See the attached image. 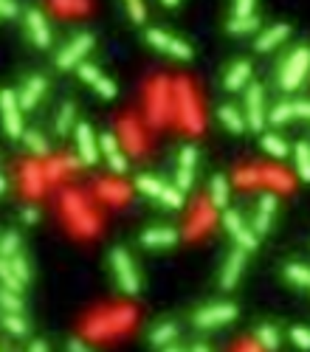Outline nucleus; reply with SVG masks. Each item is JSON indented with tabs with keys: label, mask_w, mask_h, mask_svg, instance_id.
<instances>
[{
	"label": "nucleus",
	"mask_w": 310,
	"mask_h": 352,
	"mask_svg": "<svg viewBox=\"0 0 310 352\" xmlns=\"http://www.w3.org/2000/svg\"><path fill=\"white\" fill-rule=\"evenodd\" d=\"M110 268H113V276L118 282L127 296H135L141 290V279H138V271H135V262L130 260V254L125 248H113L110 251Z\"/></svg>",
	"instance_id": "obj_1"
},
{
	"label": "nucleus",
	"mask_w": 310,
	"mask_h": 352,
	"mask_svg": "<svg viewBox=\"0 0 310 352\" xmlns=\"http://www.w3.org/2000/svg\"><path fill=\"white\" fill-rule=\"evenodd\" d=\"M307 68H310V49H296L288 59H285V65L279 70V87L296 90L307 77Z\"/></svg>",
	"instance_id": "obj_2"
},
{
	"label": "nucleus",
	"mask_w": 310,
	"mask_h": 352,
	"mask_svg": "<svg viewBox=\"0 0 310 352\" xmlns=\"http://www.w3.org/2000/svg\"><path fill=\"white\" fill-rule=\"evenodd\" d=\"M135 186H138V192H144V195L161 200L164 206H170V208H181L183 206V192L178 189V186H175V189H172V186H164L158 178H150V175L135 178Z\"/></svg>",
	"instance_id": "obj_3"
},
{
	"label": "nucleus",
	"mask_w": 310,
	"mask_h": 352,
	"mask_svg": "<svg viewBox=\"0 0 310 352\" xmlns=\"http://www.w3.org/2000/svg\"><path fill=\"white\" fill-rule=\"evenodd\" d=\"M234 319H237V308L229 301H223V304H209V308L198 310L192 321H195V327H201V330H214V327H223Z\"/></svg>",
	"instance_id": "obj_4"
},
{
	"label": "nucleus",
	"mask_w": 310,
	"mask_h": 352,
	"mask_svg": "<svg viewBox=\"0 0 310 352\" xmlns=\"http://www.w3.org/2000/svg\"><path fill=\"white\" fill-rule=\"evenodd\" d=\"M90 49H93V37H90V34L74 37V40H70L65 49L57 54V68H62V70H68V68H79L82 59L90 54Z\"/></svg>",
	"instance_id": "obj_5"
},
{
	"label": "nucleus",
	"mask_w": 310,
	"mask_h": 352,
	"mask_svg": "<svg viewBox=\"0 0 310 352\" xmlns=\"http://www.w3.org/2000/svg\"><path fill=\"white\" fill-rule=\"evenodd\" d=\"M0 107H3V127L12 138H20L23 133V107H20V96L14 90H3L0 93Z\"/></svg>",
	"instance_id": "obj_6"
},
{
	"label": "nucleus",
	"mask_w": 310,
	"mask_h": 352,
	"mask_svg": "<svg viewBox=\"0 0 310 352\" xmlns=\"http://www.w3.org/2000/svg\"><path fill=\"white\" fill-rule=\"evenodd\" d=\"M246 122L251 130H266L268 110H266V96H262V85H248L246 93Z\"/></svg>",
	"instance_id": "obj_7"
},
{
	"label": "nucleus",
	"mask_w": 310,
	"mask_h": 352,
	"mask_svg": "<svg viewBox=\"0 0 310 352\" xmlns=\"http://www.w3.org/2000/svg\"><path fill=\"white\" fill-rule=\"evenodd\" d=\"M223 226H226V231L231 234V237L237 240V245L240 248H246V251H254L257 245H259V234L254 231V228H248L246 223H243V217L237 215V211H231V208H226L223 211Z\"/></svg>",
	"instance_id": "obj_8"
},
{
	"label": "nucleus",
	"mask_w": 310,
	"mask_h": 352,
	"mask_svg": "<svg viewBox=\"0 0 310 352\" xmlns=\"http://www.w3.org/2000/svg\"><path fill=\"white\" fill-rule=\"evenodd\" d=\"M147 42L153 45V49H158V51H164V54H170V57H175V59H192V49L183 42V40H178V37H170L166 31H161V29H150L147 31Z\"/></svg>",
	"instance_id": "obj_9"
},
{
	"label": "nucleus",
	"mask_w": 310,
	"mask_h": 352,
	"mask_svg": "<svg viewBox=\"0 0 310 352\" xmlns=\"http://www.w3.org/2000/svg\"><path fill=\"white\" fill-rule=\"evenodd\" d=\"M77 70H79V79L96 87V93H99L102 99H113V96H116V85H113V82H110V79L102 74V70H99L96 65H88V62H82Z\"/></svg>",
	"instance_id": "obj_10"
},
{
	"label": "nucleus",
	"mask_w": 310,
	"mask_h": 352,
	"mask_svg": "<svg viewBox=\"0 0 310 352\" xmlns=\"http://www.w3.org/2000/svg\"><path fill=\"white\" fill-rule=\"evenodd\" d=\"M77 150H79V161L88 163V167H93V163L99 161V144L96 138H93V130L90 124H77Z\"/></svg>",
	"instance_id": "obj_11"
},
{
	"label": "nucleus",
	"mask_w": 310,
	"mask_h": 352,
	"mask_svg": "<svg viewBox=\"0 0 310 352\" xmlns=\"http://www.w3.org/2000/svg\"><path fill=\"white\" fill-rule=\"evenodd\" d=\"M195 163H198V150L189 144V147L181 150V161H178V178H175V183H178L181 192H186L189 186H192V180H195Z\"/></svg>",
	"instance_id": "obj_12"
},
{
	"label": "nucleus",
	"mask_w": 310,
	"mask_h": 352,
	"mask_svg": "<svg viewBox=\"0 0 310 352\" xmlns=\"http://www.w3.org/2000/svg\"><path fill=\"white\" fill-rule=\"evenodd\" d=\"M26 26H29V34H31L34 45H40V49H49V45H51V29H49L45 14L40 9H29L26 12Z\"/></svg>",
	"instance_id": "obj_13"
},
{
	"label": "nucleus",
	"mask_w": 310,
	"mask_h": 352,
	"mask_svg": "<svg viewBox=\"0 0 310 352\" xmlns=\"http://www.w3.org/2000/svg\"><path fill=\"white\" fill-rule=\"evenodd\" d=\"M243 268H246V248H237V251L229 254L226 268H223V273H220V285H223V290H231L237 282H240Z\"/></svg>",
	"instance_id": "obj_14"
},
{
	"label": "nucleus",
	"mask_w": 310,
	"mask_h": 352,
	"mask_svg": "<svg viewBox=\"0 0 310 352\" xmlns=\"http://www.w3.org/2000/svg\"><path fill=\"white\" fill-rule=\"evenodd\" d=\"M99 147H102V155H105L107 163H110V170H113L116 175H125V172H127V158L122 155V150H118L116 135H113V133H105V135L99 138Z\"/></svg>",
	"instance_id": "obj_15"
},
{
	"label": "nucleus",
	"mask_w": 310,
	"mask_h": 352,
	"mask_svg": "<svg viewBox=\"0 0 310 352\" xmlns=\"http://www.w3.org/2000/svg\"><path fill=\"white\" fill-rule=\"evenodd\" d=\"M178 237L181 234L175 228L161 226V228H147L144 234H141V243H144L147 248H170V245L178 243Z\"/></svg>",
	"instance_id": "obj_16"
},
{
	"label": "nucleus",
	"mask_w": 310,
	"mask_h": 352,
	"mask_svg": "<svg viewBox=\"0 0 310 352\" xmlns=\"http://www.w3.org/2000/svg\"><path fill=\"white\" fill-rule=\"evenodd\" d=\"M274 211H276V195H274V192L262 195V198H259V208H257V217H254V231H257V234H266V231L271 228Z\"/></svg>",
	"instance_id": "obj_17"
},
{
	"label": "nucleus",
	"mask_w": 310,
	"mask_h": 352,
	"mask_svg": "<svg viewBox=\"0 0 310 352\" xmlns=\"http://www.w3.org/2000/svg\"><path fill=\"white\" fill-rule=\"evenodd\" d=\"M45 87H49L45 77H31L26 85H23V90H20V107H23V110H31V107L42 99Z\"/></svg>",
	"instance_id": "obj_18"
},
{
	"label": "nucleus",
	"mask_w": 310,
	"mask_h": 352,
	"mask_svg": "<svg viewBox=\"0 0 310 352\" xmlns=\"http://www.w3.org/2000/svg\"><path fill=\"white\" fill-rule=\"evenodd\" d=\"M288 34H291V29L285 26V23H276V26H271V29L262 31V34L257 37V42H254V45H257V51L266 54V51L276 49V45H279L282 40H288Z\"/></svg>",
	"instance_id": "obj_19"
},
{
	"label": "nucleus",
	"mask_w": 310,
	"mask_h": 352,
	"mask_svg": "<svg viewBox=\"0 0 310 352\" xmlns=\"http://www.w3.org/2000/svg\"><path fill=\"white\" fill-rule=\"evenodd\" d=\"M251 77V62H234L226 74V90H240L248 85Z\"/></svg>",
	"instance_id": "obj_20"
},
{
	"label": "nucleus",
	"mask_w": 310,
	"mask_h": 352,
	"mask_svg": "<svg viewBox=\"0 0 310 352\" xmlns=\"http://www.w3.org/2000/svg\"><path fill=\"white\" fill-rule=\"evenodd\" d=\"M218 119L226 124L229 133H243L246 124H248V122H246V116L237 110V107H231V105H223V107L218 110Z\"/></svg>",
	"instance_id": "obj_21"
},
{
	"label": "nucleus",
	"mask_w": 310,
	"mask_h": 352,
	"mask_svg": "<svg viewBox=\"0 0 310 352\" xmlns=\"http://www.w3.org/2000/svg\"><path fill=\"white\" fill-rule=\"evenodd\" d=\"M209 200H211L214 208H223V211H226V203H229V180H226L223 175H214V178H211Z\"/></svg>",
	"instance_id": "obj_22"
},
{
	"label": "nucleus",
	"mask_w": 310,
	"mask_h": 352,
	"mask_svg": "<svg viewBox=\"0 0 310 352\" xmlns=\"http://www.w3.org/2000/svg\"><path fill=\"white\" fill-rule=\"evenodd\" d=\"M3 330L12 338H26L29 336V324L20 313H3Z\"/></svg>",
	"instance_id": "obj_23"
},
{
	"label": "nucleus",
	"mask_w": 310,
	"mask_h": 352,
	"mask_svg": "<svg viewBox=\"0 0 310 352\" xmlns=\"http://www.w3.org/2000/svg\"><path fill=\"white\" fill-rule=\"evenodd\" d=\"M257 344L266 349V352H276L279 349V333H276V327H271V324H262V327H257Z\"/></svg>",
	"instance_id": "obj_24"
},
{
	"label": "nucleus",
	"mask_w": 310,
	"mask_h": 352,
	"mask_svg": "<svg viewBox=\"0 0 310 352\" xmlns=\"http://www.w3.org/2000/svg\"><path fill=\"white\" fill-rule=\"evenodd\" d=\"M294 161H296V172H299V178L310 183V144L299 141V144L294 147Z\"/></svg>",
	"instance_id": "obj_25"
},
{
	"label": "nucleus",
	"mask_w": 310,
	"mask_h": 352,
	"mask_svg": "<svg viewBox=\"0 0 310 352\" xmlns=\"http://www.w3.org/2000/svg\"><path fill=\"white\" fill-rule=\"evenodd\" d=\"M262 150H266L271 158H276V161H282V158H288V144L279 138V135H274V133H266L262 135Z\"/></svg>",
	"instance_id": "obj_26"
},
{
	"label": "nucleus",
	"mask_w": 310,
	"mask_h": 352,
	"mask_svg": "<svg viewBox=\"0 0 310 352\" xmlns=\"http://www.w3.org/2000/svg\"><path fill=\"white\" fill-rule=\"evenodd\" d=\"M178 336V327L172 324V321H164V324H158V327H153V333H150V341L155 344V347H170V341Z\"/></svg>",
	"instance_id": "obj_27"
},
{
	"label": "nucleus",
	"mask_w": 310,
	"mask_h": 352,
	"mask_svg": "<svg viewBox=\"0 0 310 352\" xmlns=\"http://www.w3.org/2000/svg\"><path fill=\"white\" fill-rule=\"evenodd\" d=\"M23 144H26L34 155H49V141H45L37 130H26V133H23Z\"/></svg>",
	"instance_id": "obj_28"
},
{
	"label": "nucleus",
	"mask_w": 310,
	"mask_h": 352,
	"mask_svg": "<svg viewBox=\"0 0 310 352\" xmlns=\"http://www.w3.org/2000/svg\"><path fill=\"white\" fill-rule=\"evenodd\" d=\"M0 308H3V313H20L23 316V299H20V293L3 288V290H0Z\"/></svg>",
	"instance_id": "obj_29"
},
{
	"label": "nucleus",
	"mask_w": 310,
	"mask_h": 352,
	"mask_svg": "<svg viewBox=\"0 0 310 352\" xmlns=\"http://www.w3.org/2000/svg\"><path fill=\"white\" fill-rule=\"evenodd\" d=\"M291 119H296L294 102H279L274 110H268V122L271 124H285V122H291Z\"/></svg>",
	"instance_id": "obj_30"
},
{
	"label": "nucleus",
	"mask_w": 310,
	"mask_h": 352,
	"mask_svg": "<svg viewBox=\"0 0 310 352\" xmlns=\"http://www.w3.org/2000/svg\"><path fill=\"white\" fill-rule=\"evenodd\" d=\"M0 279H3V285L9 288V290H23V282H20V276L12 271V262L9 260H3V256H0Z\"/></svg>",
	"instance_id": "obj_31"
},
{
	"label": "nucleus",
	"mask_w": 310,
	"mask_h": 352,
	"mask_svg": "<svg viewBox=\"0 0 310 352\" xmlns=\"http://www.w3.org/2000/svg\"><path fill=\"white\" fill-rule=\"evenodd\" d=\"M285 279L294 282V285H299V288H310V268H305V265H288V268H285Z\"/></svg>",
	"instance_id": "obj_32"
},
{
	"label": "nucleus",
	"mask_w": 310,
	"mask_h": 352,
	"mask_svg": "<svg viewBox=\"0 0 310 352\" xmlns=\"http://www.w3.org/2000/svg\"><path fill=\"white\" fill-rule=\"evenodd\" d=\"M17 248H20L17 231H6L3 240H0V256H3V260H12V256L17 254Z\"/></svg>",
	"instance_id": "obj_33"
},
{
	"label": "nucleus",
	"mask_w": 310,
	"mask_h": 352,
	"mask_svg": "<svg viewBox=\"0 0 310 352\" xmlns=\"http://www.w3.org/2000/svg\"><path fill=\"white\" fill-rule=\"evenodd\" d=\"M259 26V20L251 14V17H234L231 23H229V31L231 34H248V31H254Z\"/></svg>",
	"instance_id": "obj_34"
},
{
	"label": "nucleus",
	"mask_w": 310,
	"mask_h": 352,
	"mask_svg": "<svg viewBox=\"0 0 310 352\" xmlns=\"http://www.w3.org/2000/svg\"><path fill=\"white\" fill-rule=\"evenodd\" d=\"M74 116H77L74 105H62V110H60V116H57V133H60V135H65L70 127H74Z\"/></svg>",
	"instance_id": "obj_35"
},
{
	"label": "nucleus",
	"mask_w": 310,
	"mask_h": 352,
	"mask_svg": "<svg viewBox=\"0 0 310 352\" xmlns=\"http://www.w3.org/2000/svg\"><path fill=\"white\" fill-rule=\"evenodd\" d=\"M9 262H12V271H14L17 276H20V282H23V285H26V282L31 279V268H29V262H26V260H23V256H20V254H14V256H12V260H9Z\"/></svg>",
	"instance_id": "obj_36"
},
{
	"label": "nucleus",
	"mask_w": 310,
	"mask_h": 352,
	"mask_svg": "<svg viewBox=\"0 0 310 352\" xmlns=\"http://www.w3.org/2000/svg\"><path fill=\"white\" fill-rule=\"evenodd\" d=\"M291 341H294V347H299V349H310V330L307 327H291Z\"/></svg>",
	"instance_id": "obj_37"
},
{
	"label": "nucleus",
	"mask_w": 310,
	"mask_h": 352,
	"mask_svg": "<svg viewBox=\"0 0 310 352\" xmlns=\"http://www.w3.org/2000/svg\"><path fill=\"white\" fill-rule=\"evenodd\" d=\"M251 14H254V0H237L234 17H251Z\"/></svg>",
	"instance_id": "obj_38"
},
{
	"label": "nucleus",
	"mask_w": 310,
	"mask_h": 352,
	"mask_svg": "<svg viewBox=\"0 0 310 352\" xmlns=\"http://www.w3.org/2000/svg\"><path fill=\"white\" fill-rule=\"evenodd\" d=\"M125 3H127V12H130V17L135 23L144 20V3H141V0H125Z\"/></svg>",
	"instance_id": "obj_39"
},
{
	"label": "nucleus",
	"mask_w": 310,
	"mask_h": 352,
	"mask_svg": "<svg viewBox=\"0 0 310 352\" xmlns=\"http://www.w3.org/2000/svg\"><path fill=\"white\" fill-rule=\"evenodd\" d=\"M17 3L14 0H0V14H3V20H14L17 17Z\"/></svg>",
	"instance_id": "obj_40"
},
{
	"label": "nucleus",
	"mask_w": 310,
	"mask_h": 352,
	"mask_svg": "<svg viewBox=\"0 0 310 352\" xmlns=\"http://www.w3.org/2000/svg\"><path fill=\"white\" fill-rule=\"evenodd\" d=\"M294 113H296V119H307L310 122V102L307 99L294 102Z\"/></svg>",
	"instance_id": "obj_41"
},
{
	"label": "nucleus",
	"mask_w": 310,
	"mask_h": 352,
	"mask_svg": "<svg viewBox=\"0 0 310 352\" xmlns=\"http://www.w3.org/2000/svg\"><path fill=\"white\" fill-rule=\"evenodd\" d=\"M40 220V208L37 206H23V223H37Z\"/></svg>",
	"instance_id": "obj_42"
},
{
	"label": "nucleus",
	"mask_w": 310,
	"mask_h": 352,
	"mask_svg": "<svg viewBox=\"0 0 310 352\" xmlns=\"http://www.w3.org/2000/svg\"><path fill=\"white\" fill-rule=\"evenodd\" d=\"M65 349H68V352H93L82 338H70V341L65 344Z\"/></svg>",
	"instance_id": "obj_43"
},
{
	"label": "nucleus",
	"mask_w": 310,
	"mask_h": 352,
	"mask_svg": "<svg viewBox=\"0 0 310 352\" xmlns=\"http://www.w3.org/2000/svg\"><path fill=\"white\" fill-rule=\"evenodd\" d=\"M57 6H60V9L68 6V9H77V12H79V9H85V0H57Z\"/></svg>",
	"instance_id": "obj_44"
},
{
	"label": "nucleus",
	"mask_w": 310,
	"mask_h": 352,
	"mask_svg": "<svg viewBox=\"0 0 310 352\" xmlns=\"http://www.w3.org/2000/svg\"><path fill=\"white\" fill-rule=\"evenodd\" d=\"M29 352H49V347H45V341H31Z\"/></svg>",
	"instance_id": "obj_45"
},
{
	"label": "nucleus",
	"mask_w": 310,
	"mask_h": 352,
	"mask_svg": "<svg viewBox=\"0 0 310 352\" xmlns=\"http://www.w3.org/2000/svg\"><path fill=\"white\" fill-rule=\"evenodd\" d=\"M189 352H209V347H203V344H195L192 349H189Z\"/></svg>",
	"instance_id": "obj_46"
},
{
	"label": "nucleus",
	"mask_w": 310,
	"mask_h": 352,
	"mask_svg": "<svg viewBox=\"0 0 310 352\" xmlns=\"http://www.w3.org/2000/svg\"><path fill=\"white\" fill-rule=\"evenodd\" d=\"M164 352H183V349H178V347H164Z\"/></svg>",
	"instance_id": "obj_47"
},
{
	"label": "nucleus",
	"mask_w": 310,
	"mask_h": 352,
	"mask_svg": "<svg viewBox=\"0 0 310 352\" xmlns=\"http://www.w3.org/2000/svg\"><path fill=\"white\" fill-rule=\"evenodd\" d=\"M164 6H178V0H164Z\"/></svg>",
	"instance_id": "obj_48"
},
{
	"label": "nucleus",
	"mask_w": 310,
	"mask_h": 352,
	"mask_svg": "<svg viewBox=\"0 0 310 352\" xmlns=\"http://www.w3.org/2000/svg\"><path fill=\"white\" fill-rule=\"evenodd\" d=\"M3 352H9V349H3Z\"/></svg>",
	"instance_id": "obj_49"
}]
</instances>
